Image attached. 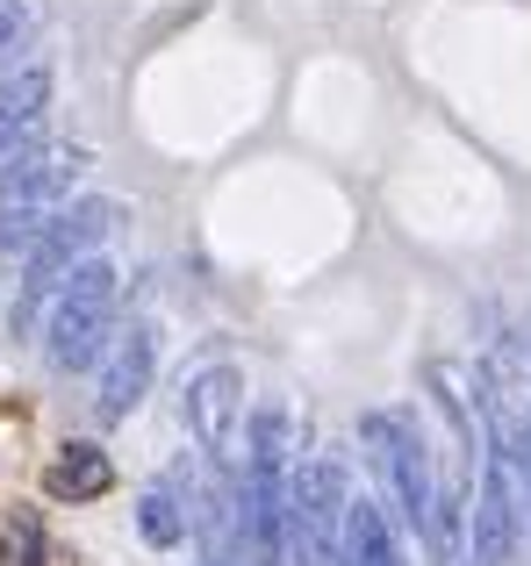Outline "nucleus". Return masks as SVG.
<instances>
[{
  "mask_svg": "<svg viewBox=\"0 0 531 566\" xmlns=\"http://www.w3.org/2000/svg\"><path fill=\"white\" fill-rule=\"evenodd\" d=\"M94 166V158L80 151V144H51V151H22L8 158V172H0V251H37V237L58 222V208H65L72 180Z\"/></svg>",
  "mask_w": 531,
  "mask_h": 566,
  "instance_id": "f257e3e1",
  "label": "nucleus"
},
{
  "mask_svg": "<svg viewBox=\"0 0 531 566\" xmlns=\"http://www.w3.org/2000/svg\"><path fill=\"white\" fill-rule=\"evenodd\" d=\"M345 473L331 459H309V467L288 473V559L294 566H337V545H345Z\"/></svg>",
  "mask_w": 531,
  "mask_h": 566,
  "instance_id": "f03ea898",
  "label": "nucleus"
},
{
  "mask_svg": "<svg viewBox=\"0 0 531 566\" xmlns=\"http://www.w3.org/2000/svg\"><path fill=\"white\" fill-rule=\"evenodd\" d=\"M108 331H115V273L101 259H86L80 273H72V287L58 294L51 323H43V359H51V374H80Z\"/></svg>",
  "mask_w": 531,
  "mask_h": 566,
  "instance_id": "7ed1b4c3",
  "label": "nucleus"
},
{
  "mask_svg": "<svg viewBox=\"0 0 531 566\" xmlns=\"http://www.w3.org/2000/svg\"><path fill=\"white\" fill-rule=\"evenodd\" d=\"M360 438L374 444V459L388 467L395 495H403V524L417 531V538H431V545H438V524H446V495H438V481H431V452H424V438L403 423V416H381V409H366V416H360Z\"/></svg>",
  "mask_w": 531,
  "mask_h": 566,
  "instance_id": "20e7f679",
  "label": "nucleus"
},
{
  "mask_svg": "<svg viewBox=\"0 0 531 566\" xmlns=\"http://www.w3.org/2000/svg\"><path fill=\"white\" fill-rule=\"evenodd\" d=\"M115 222H123V208H115V201H72V208H58V222L37 237V251L22 259V302H14V331H22L29 302H37V294L51 287L58 273H80V265L94 259V244H108Z\"/></svg>",
  "mask_w": 531,
  "mask_h": 566,
  "instance_id": "39448f33",
  "label": "nucleus"
},
{
  "mask_svg": "<svg viewBox=\"0 0 531 566\" xmlns=\"http://www.w3.org/2000/svg\"><path fill=\"white\" fill-rule=\"evenodd\" d=\"M180 416H187L201 452L230 459V467L252 459V444H244V380H238V366H201V374L180 387Z\"/></svg>",
  "mask_w": 531,
  "mask_h": 566,
  "instance_id": "423d86ee",
  "label": "nucleus"
},
{
  "mask_svg": "<svg viewBox=\"0 0 531 566\" xmlns=\"http://www.w3.org/2000/svg\"><path fill=\"white\" fill-rule=\"evenodd\" d=\"M152 366H158V331L152 323H129L123 345H115V359H108V374H101V395H94L101 423H123V416L137 409L144 387H152Z\"/></svg>",
  "mask_w": 531,
  "mask_h": 566,
  "instance_id": "0eeeda50",
  "label": "nucleus"
},
{
  "mask_svg": "<svg viewBox=\"0 0 531 566\" xmlns=\"http://www.w3.org/2000/svg\"><path fill=\"white\" fill-rule=\"evenodd\" d=\"M43 108H51V72H43V65H22L8 86H0V158H22L14 144L43 123Z\"/></svg>",
  "mask_w": 531,
  "mask_h": 566,
  "instance_id": "6e6552de",
  "label": "nucleus"
},
{
  "mask_svg": "<svg viewBox=\"0 0 531 566\" xmlns=\"http://www.w3.org/2000/svg\"><path fill=\"white\" fill-rule=\"evenodd\" d=\"M43 488H51L58 502H94V495H108V488H115V467H108L101 444H65V452L43 467Z\"/></svg>",
  "mask_w": 531,
  "mask_h": 566,
  "instance_id": "1a4fd4ad",
  "label": "nucleus"
},
{
  "mask_svg": "<svg viewBox=\"0 0 531 566\" xmlns=\"http://www.w3.org/2000/svg\"><path fill=\"white\" fill-rule=\"evenodd\" d=\"M337 566H403V553H395V538H388V516H381V502H374V495H352Z\"/></svg>",
  "mask_w": 531,
  "mask_h": 566,
  "instance_id": "9d476101",
  "label": "nucleus"
},
{
  "mask_svg": "<svg viewBox=\"0 0 531 566\" xmlns=\"http://www.w3.org/2000/svg\"><path fill=\"white\" fill-rule=\"evenodd\" d=\"M137 531H144L152 545H180V538H187V516H180V502H173L166 488H152V495L137 502Z\"/></svg>",
  "mask_w": 531,
  "mask_h": 566,
  "instance_id": "9b49d317",
  "label": "nucleus"
},
{
  "mask_svg": "<svg viewBox=\"0 0 531 566\" xmlns=\"http://www.w3.org/2000/svg\"><path fill=\"white\" fill-rule=\"evenodd\" d=\"M8 566H43V531H37V516H14V524H8Z\"/></svg>",
  "mask_w": 531,
  "mask_h": 566,
  "instance_id": "f8f14e48",
  "label": "nucleus"
},
{
  "mask_svg": "<svg viewBox=\"0 0 531 566\" xmlns=\"http://www.w3.org/2000/svg\"><path fill=\"white\" fill-rule=\"evenodd\" d=\"M29 22V0H0V51L14 43V29Z\"/></svg>",
  "mask_w": 531,
  "mask_h": 566,
  "instance_id": "ddd939ff",
  "label": "nucleus"
}]
</instances>
